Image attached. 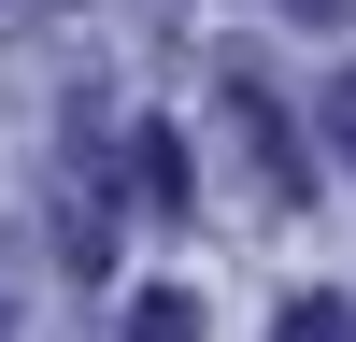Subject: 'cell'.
Returning a JSON list of instances; mask_svg holds the SVG:
<instances>
[{
  "label": "cell",
  "instance_id": "6da1fadb",
  "mask_svg": "<svg viewBox=\"0 0 356 342\" xmlns=\"http://www.w3.org/2000/svg\"><path fill=\"white\" fill-rule=\"evenodd\" d=\"M129 200L186 214V142H171V129H129Z\"/></svg>",
  "mask_w": 356,
  "mask_h": 342
},
{
  "label": "cell",
  "instance_id": "7a4b0ae2",
  "mask_svg": "<svg viewBox=\"0 0 356 342\" xmlns=\"http://www.w3.org/2000/svg\"><path fill=\"white\" fill-rule=\"evenodd\" d=\"M271 342H356V314L328 300V285H314V300H285V328H271Z\"/></svg>",
  "mask_w": 356,
  "mask_h": 342
},
{
  "label": "cell",
  "instance_id": "3957f363",
  "mask_svg": "<svg viewBox=\"0 0 356 342\" xmlns=\"http://www.w3.org/2000/svg\"><path fill=\"white\" fill-rule=\"evenodd\" d=\"M129 342H200V300H143V314H129Z\"/></svg>",
  "mask_w": 356,
  "mask_h": 342
},
{
  "label": "cell",
  "instance_id": "277c9868",
  "mask_svg": "<svg viewBox=\"0 0 356 342\" xmlns=\"http://www.w3.org/2000/svg\"><path fill=\"white\" fill-rule=\"evenodd\" d=\"M328 129H342V157H356V72H342V86H328Z\"/></svg>",
  "mask_w": 356,
  "mask_h": 342
},
{
  "label": "cell",
  "instance_id": "5b68a950",
  "mask_svg": "<svg viewBox=\"0 0 356 342\" xmlns=\"http://www.w3.org/2000/svg\"><path fill=\"white\" fill-rule=\"evenodd\" d=\"M285 15H300V28H342V15H356V0H285Z\"/></svg>",
  "mask_w": 356,
  "mask_h": 342
},
{
  "label": "cell",
  "instance_id": "8992f818",
  "mask_svg": "<svg viewBox=\"0 0 356 342\" xmlns=\"http://www.w3.org/2000/svg\"><path fill=\"white\" fill-rule=\"evenodd\" d=\"M0 328H15V314H0Z\"/></svg>",
  "mask_w": 356,
  "mask_h": 342
}]
</instances>
